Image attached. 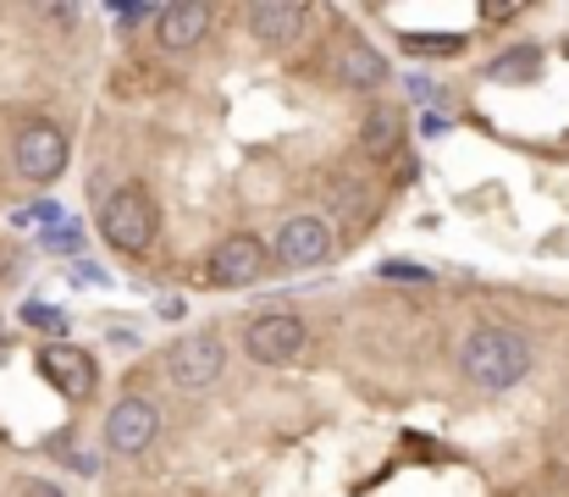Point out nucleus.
Instances as JSON below:
<instances>
[{"label":"nucleus","mask_w":569,"mask_h":497,"mask_svg":"<svg viewBox=\"0 0 569 497\" xmlns=\"http://www.w3.org/2000/svg\"><path fill=\"white\" fill-rule=\"evenodd\" d=\"M22 497H61V487H50V481H28V493Z\"/></svg>","instance_id":"17"},{"label":"nucleus","mask_w":569,"mask_h":497,"mask_svg":"<svg viewBox=\"0 0 569 497\" xmlns=\"http://www.w3.org/2000/svg\"><path fill=\"white\" fill-rule=\"evenodd\" d=\"M221 365H227V348H221L216 331H199V337H183L178 348H167V376H172V387H183V392L216 387Z\"/></svg>","instance_id":"4"},{"label":"nucleus","mask_w":569,"mask_h":497,"mask_svg":"<svg viewBox=\"0 0 569 497\" xmlns=\"http://www.w3.org/2000/svg\"><path fill=\"white\" fill-rule=\"evenodd\" d=\"M266 266H271V249H266L254 232H232V238H221L216 255H210V282H216V288H249V282L266 277Z\"/></svg>","instance_id":"6"},{"label":"nucleus","mask_w":569,"mask_h":497,"mask_svg":"<svg viewBox=\"0 0 569 497\" xmlns=\"http://www.w3.org/2000/svg\"><path fill=\"white\" fill-rule=\"evenodd\" d=\"M403 44H409V50H431V56H453V50H465L459 33H409Z\"/></svg>","instance_id":"15"},{"label":"nucleus","mask_w":569,"mask_h":497,"mask_svg":"<svg viewBox=\"0 0 569 497\" xmlns=\"http://www.w3.org/2000/svg\"><path fill=\"white\" fill-rule=\"evenodd\" d=\"M305 22H310V6H299V0H260V6H249V33L260 44H293L305 33Z\"/></svg>","instance_id":"9"},{"label":"nucleus","mask_w":569,"mask_h":497,"mask_svg":"<svg viewBox=\"0 0 569 497\" xmlns=\"http://www.w3.org/2000/svg\"><path fill=\"white\" fill-rule=\"evenodd\" d=\"M305 342H310V331H305L299 316H288V310L254 316V321L243 327V354H249L254 365H288Z\"/></svg>","instance_id":"5"},{"label":"nucleus","mask_w":569,"mask_h":497,"mask_svg":"<svg viewBox=\"0 0 569 497\" xmlns=\"http://www.w3.org/2000/svg\"><path fill=\"white\" fill-rule=\"evenodd\" d=\"M537 67H542V56H537L531 44H520V50H509V56L492 61V83H520V78H531Z\"/></svg>","instance_id":"14"},{"label":"nucleus","mask_w":569,"mask_h":497,"mask_svg":"<svg viewBox=\"0 0 569 497\" xmlns=\"http://www.w3.org/2000/svg\"><path fill=\"white\" fill-rule=\"evenodd\" d=\"M398 139H403L398 117H392V111H377V117L366 122V133H360V150H366L371 161H387V156L398 150Z\"/></svg>","instance_id":"13"},{"label":"nucleus","mask_w":569,"mask_h":497,"mask_svg":"<svg viewBox=\"0 0 569 497\" xmlns=\"http://www.w3.org/2000/svg\"><path fill=\"white\" fill-rule=\"evenodd\" d=\"M204 28H210V6H199V0L156 6V39H161L167 50H189V44H199Z\"/></svg>","instance_id":"10"},{"label":"nucleus","mask_w":569,"mask_h":497,"mask_svg":"<svg viewBox=\"0 0 569 497\" xmlns=\"http://www.w3.org/2000/svg\"><path fill=\"white\" fill-rule=\"evenodd\" d=\"M459 370L481 392H509L531 376V337L515 327H476L459 348Z\"/></svg>","instance_id":"1"},{"label":"nucleus","mask_w":569,"mask_h":497,"mask_svg":"<svg viewBox=\"0 0 569 497\" xmlns=\"http://www.w3.org/2000/svg\"><path fill=\"white\" fill-rule=\"evenodd\" d=\"M161 437V409L150 398H117L106 415V448L117 459H139L150 443Z\"/></svg>","instance_id":"3"},{"label":"nucleus","mask_w":569,"mask_h":497,"mask_svg":"<svg viewBox=\"0 0 569 497\" xmlns=\"http://www.w3.org/2000/svg\"><path fill=\"white\" fill-rule=\"evenodd\" d=\"M39 365H44V376L56 381V392H67L72 404L94 392V359H89L83 348H44Z\"/></svg>","instance_id":"11"},{"label":"nucleus","mask_w":569,"mask_h":497,"mask_svg":"<svg viewBox=\"0 0 569 497\" xmlns=\"http://www.w3.org/2000/svg\"><path fill=\"white\" fill-rule=\"evenodd\" d=\"M156 227H161V216H156V199L144 193V188H117L106 205H100V238L111 243V249H122V255H144L150 243H156Z\"/></svg>","instance_id":"2"},{"label":"nucleus","mask_w":569,"mask_h":497,"mask_svg":"<svg viewBox=\"0 0 569 497\" xmlns=\"http://www.w3.org/2000/svg\"><path fill=\"white\" fill-rule=\"evenodd\" d=\"M277 260L282 266H299V271L332 260V227L321 216H288L277 227Z\"/></svg>","instance_id":"8"},{"label":"nucleus","mask_w":569,"mask_h":497,"mask_svg":"<svg viewBox=\"0 0 569 497\" xmlns=\"http://www.w3.org/2000/svg\"><path fill=\"white\" fill-rule=\"evenodd\" d=\"M50 22H78V6H44Z\"/></svg>","instance_id":"16"},{"label":"nucleus","mask_w":569,"mask_h":497,"mask_svg":"<svg viewBox=\"0 0 569 497\" xmlns=\"http://www.w3.org/2000/svg\"><path fill=\"white\" fill-rule=\"evenodd\" d=\"M11 156H17V171H22L28 182H56L61 166H67V133H61L56 122H28V128L17 133Z\"/></svg>","instance_id":"7"},{"label":"nucleus","mask_w":569,"mask_h":497,"mask_svg":"<svg viewBox=\"0 0 569 497\" xmlns=\"http://www.w3.org/2000/svg\"><path fill=\"white\" fill-rule=\"evenodd\" d=\"M338 78H343L349 89H377V83H387V56L371 50L366 39H349L343 56H338Z\"/></svg>","instance_id":"12"}]
</instances>
